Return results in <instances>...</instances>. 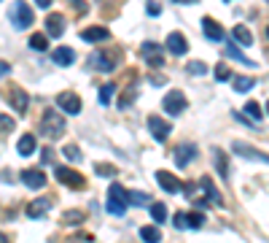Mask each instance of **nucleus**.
<instances>
[{
    "label": "nucleus",
    "instance_id": "412c9836",
    "mask_svg": "<svg viewBox=\"0 0 269 243\" xmlns=\"http://www.w3.org/2000/svg\"><path fill=\"white\" fill-rule=\"evenodd\" d=\"M81 38L86 43H100V41H108L110 38V30L108 27H86L81 33Z\"/></svg>",
    "mask_w": 269,
    "mask_h": 243
},
{
    "label": "nucleus",
    "instance_id": "f3484780",
    "mask_svg": "<svg viewBox=\"0 0 269 243\" xmlns=\"http://www.w3.org/2000/svg\"><path fill=\"white\" fill-rule=\"evenodd\" d=\"M49 208H51V198H35L27 206V216L30 219H43L46 214H49Z\"/></svg>",
    "mask_w": 269,
    "mask_h": 243
},
{
    "label": "nucleus",
    "instance_id": "c756f323",
    "mask_svg": "<svg viewBox=\"0 0 269 243\" xmlns=\"http://www.w3.org/2000/svg\"><path fill=\"white\" fill-rule=\"evenodd\" d=\"M94 173L105 176V178H113V176H118V170L113 165H108V162H94Z\"/></svg>",
    "mask_w": 269,
    "mask_h": 243
},
{
    "label": "nucleus",
    "instance_id": "58836bf2",
    "mask_svg": "<svg viewBox=\"0 0 269 243\" xmlns=\"http://www.w3.org/2000/svg\"><path fill=\"white\" fill-rule=\"evenodd\" d=\"M134 95H138V89H134V87H129V89H126L121 98H118V108H126V106H129L132 100H134Z\"/></svg>",
    "mask_w": 269,
    "mask_h": 243
},
{
    "label": "nucleus",
    "instance_id": "1a4fd4ad",
    "mask_svg": "<svg viewBox=\"0 0 269 243\" xmlns=\"http://www.w3.org/2000/svg\"><path fill=\"white\" fill-rule=\"evenodd\" d=\"M46 173L43 170H38V168H27V170H22V184L27 186V189H43L46 186Z\"/></svg>",
    "mask_w": 269,
    "mask_h": 243
},
{
    "label": "nucleus",
    "instance_id": "423d86ee",
    "mask_svg": "<svg viewBox=\"0 0 269 243\" xmlns=\"http://www.w3.org/2000/svg\"><path fill=\"white\" fill-rule=\"evenodd\" d=\"M54 176H57V181L59 184H65V186H70V189H84V176L78 173V170H73V168H65V165H59V168H54Z\"/></svg>",
    "mask_w": 269,
    "mask_h": 243
},
{
    "label": "nucleus",
    "instance_id": "a18cd8bd",
    "mask_svg": "<svg viewBox=\"0 0 269 243\" xmlns=\"http://www.w3.org/2000/svg\"><path fill=\"white\" fill-rule=\"evenodd\" d=\"M33 3L38 6V9H49V6L54 3V0H33Z\"/></svg>",
    "mask_w": 269,
    "mask_h": 243
},
{
    "label": "nucleus",
    "instance_id": "09e8293b",
    "mask_svg": "<svg viewBox=\"0 0 269 243\" xmlns=\"http://www.w3.org/2000/svg\"><path fill=\"white\" fill-rule=\"evenodd\" d=\"M266 114H269V100H266Z\"/></svg>",
    "mask_w": 269,
    "mask_h": 243
},
{
    "label": "nucleus",
    "instance_id": "c03bdc74",
    "mask_svg": "<svg viewBox=\"0 0 269 243\" xmlns=\"http://www.w3.org/2000/svg\"><path fill=\"white\" fill-rule=\"evenodd\" d=\"M0 122H3V132H11V130H14V122H11L6 114H3V119H0Z\"/></svg>",
    "mask_w": 269,
    "mask_h": 243
},
{
    "label": "nucleus",
    "instance_id": "a211bd4d",
    "mask_svg": "<svg viewBox=\"0 0 269 243\" xmlns=\"http://www.w3.org/2000/svg\"><path fill=\"white\" fill-rule=\"evenodd\" d=\"M51 60H54V65L68 68V65H73V62H76V52L70 49V46H57L54 54H51Z\"/></svg>",
    "mask_w": 269,
    "mask_h": 243
},
{
    "label": "nucleus",
    "instance_id": "dca6fc26",
    "mask_svg": "<svg viewBox=\"0 0 269 243\" xmlns=\"http://www.w3.org/2000/svg\"><path fill=\"white\" fill-rule=\"evenodd\" d=\"M194 157H196V146L194 143H180L175 149V165L178 168H188L194 162Z\"/></svg>",
    "mask_w": 269,
    "mask_h": 243
},
{
    "label": "nucleus",
    "instance_id": "f03ea898",
    "mask_svg": "<svg viewBox=\"0 0 269 243\" xmlns=\"http://www.w3.org/2000/svg\"><path fill=\"white\" fill-rule=\"evenodd\" d=\"M9 22L17 30H27L33 25V9H30L25 0H14L11 9H9Z\"/></svg>",
    "mask_w": 269,
    "mask_h": 243
},
{
    "label": "nucleus",
    "instance_id": "7c9ffc66",
    "mask_svg": "<svg viewBox=\"0 0 269 243\" xmlns=\"http://www.w3.org/2000/svg\"><path fill=\"white\" fill-rule=\"evenodd\" d=\"M245 111H248V116L253 122H261V116H264V111H261V106L256 103V100H248V106H245Z\"/></svg>",
    "mask_w": 269,
    "mask_h": 243
},
{
    "label": "nucleus",
    "instance_id": "f704fd0d",
    "mask_svg": "<svg viewBox=\"0 0 269 243\" xmlns=\"http://www.w3.org/2000/svg\"><path fill=\"white\" fill-rule=\"evenodd\" d=\"M172 227H175V230H188V214L178 211V214L172 216Z\"/></svg>",
    "mask_w": 269,
    "mask_h": 243
},
{
    "label": "nucleus",
    "instance_id": "b1692460",
    "mask_svg": "<svg viewBox=\"0 0 269 243\" xmlns=\"http://www.w3.org/2000/svg\"><path fill=\"white\" fill-rule=\"evenodd\" d=\"M27 46H30L33 52H46V49H49V35L33 33V35H30V41H27Z\"/></svg>",
    "mask_w": 269,
    "mask_h": 243
},
{
    "label": "nucleus",
    "instance_id": "6e6552de",
    "mask_svg": "<svg viewBox=\"0 0 269 243\" xmlns=\"http://www.w3.org/2000/svg\"><path fill=\"white\" fill-rule=\"evenodd\" d=\"M232 152H237L240 157H245V160H256V162H266V165H269V154L258 152L256 146L242 143V140H234V143H232Z\"/></svg>",
    "mask_w": 269,
    "mask_h": 243
},
{
    "label": "nucleus",
    "instance_id": "ea45409f",
    "mask_svg": "<svg viewBox=\"0 0 269 243\" xmlns=\"http://www.w3.org/2000/svg\"><path fill=\"white\" fill-rule=\"evenodd\" d=\"M62 154H65L70 162H81V149H78V146H65V152H62Z\"/></svg>",
    "mask_w": 269,
    "mask_h": 243
},
{
    "label": "nucleus",
    "instance_id": "c9c22d12",
    "mask_svg": "<svg viewBox=\"0 0 269 243\" xmlns=\"http://www.w3.org/2000/svg\"><path fill=\"white\" fill-rule=\"evenodd\" d=\"M188 73H191V76H205V73H208V65L199 62V60H194V62H188Z\"/></svg>",
    "mask_w": 269,
    "mask_h": 243
},
{
    "label": "nucleus",
    "instance_id": "aec40b11",
    "mask_svg": "<svg viewBox=\"0 0 269 243\" xmlns=\"http://www.w3.org/2000/svg\"><path fill=\"white\" fill-rule=\"evenodd\" d=\"M35 149H38V140H35L33 132H27V135H22V138H19L17 154H19V157H33V154H35Z\"/></svg>",
    "mask_w": 269,
    "mask_h": 243
},
{
    "label": "nucleus",
    "instance_id": "49530a36",
    "mask_svg": "<svg viewBox=\"0 0 269 243\" xmlns=\"http://www.w3.org/2000/svg\"><path fill=\"white\" fill-rule=\"evenodd\" d=\"M0 73H3V76L11 73V65H9V62H0Z\"/></svg>",
    "mask_w": 269,
    "mask_h": 243
},
{
    "label": "nucleus",
    "instance_id": "f257e3e1",
    "mask_svg": "<svg viewBox=\"0 0 269 243\" xmlns=\"http://www.w3.org/2000/svg\"><path fill=\"white\" fill-rule=\"evenodd\" d=\"M126 206H129V200H126V189H124L121 184H110V189H108V203H105L108 214L121 219V216L126 214Z\"/></svg>",
    "mask_w": 269,
    "mask_h": 243
},
{
    "label": "nucleus",
    "instance_id": "37998d69",
    "mask_svg": "<svg viewBox=\"0 0 269 243\" xmlns=\"http://www.w3.org/2000/svg\"><path fill=\"white\" fill-rule=\"evenodd\" d=\"M70 6H73L78 14H86V0H70Z\"/></svg>",
    "mask_w": 269,
    "mask_h": 243
},
{
    "label": "nucleus",
    "instance_id": "79ce46f5",
    "mask_svg": "<svg viewBox=\"0 0 269 243\" xmlns=\"http://www.w3.org/2000/svg\"><path fill=\"white\" fill-rule=\"evenodd\" d=\"M51 160H54V149H43V152H41V162H43V165H49Z\"/></svg>",
    "mask_w": 269,
    "mask_h": 243
},
{
    "label": "nucleus",
    "instance_id": "f8f14e48",
    "mask_svg": "<svg viewBox=\"0 0 269 243\" xmlns=\"http://www.w3.org/2000/svg\"><path fill=\"white\" fill-rule=\"evenodd\" d=\"M164 46H167V52L175 54V57H183V54L188 52V41L183 38V33H170L167 41H164Z\"/></svg>",
    "mask_w": 269,
    "mask_h": 243
},
{
    "label": "nucleus",
    "instance_id": "7ed1b4c3",
    "mask_svg": "<svg viewBox=\"0 0 269 243\" xmlns=\"http://www.w3.org/2000/svg\"><path fill=\"white\" fill-rule=\"evenodd\" d=\"M41 132H43V135H49V138L65 135V119H62V114L54 111V108H46L43 119H41Z\"/></svg>",
    "mask_w": 269,
    "mask_h": 243
},
{
    "label": "nucleus",
    "instance_id": "72a5a7b5",
    "mask_svg": "<svg viewBox=\"0 0 269 243\" xmlns=\"http://www.w3.org/2000/svg\"><path fill=\"white\" fill-rule=\"evenodd\" d=\"M213 73H216V81H229V78H232V70H229L226 62L216 65V70H213Z\"/></svg>",
    "mask_w": 269,
    "mask_h": 243
},
{
    "label": "nucleus",
    "instance_id": "603ef678",
    "mask_svg": "<svg viewBox=\"0 0 269 243\" xmlns=\"http://www.w3.org/2000/svg\"><path fill=\"white\" fill-rule=\"evenodd\" d=\"M266 3H269V0H266Z\"/></svg>",
    "mask_w": 269,
    "mask_h": 243
},
{
    "label": "nucleus",
    "instance_id": "8fccbe9b",
    "mask_svg": "<svg viewBox=\"0 0 269 243\" xmlns=\"http://www.w3.org/2000/svg\"><path fill=\"white\" fill-rule=\"evenodd\" d=\"M266 38H269V27H266Z\"/></svg>",
    "mask_w": 269,
    "mask_h": 243
},
{
    "label": "nucleus",
    "instance_id": "2f4dec72",
    "mask_svg": "<svg viewBox=\"0 0 269 243\" xmlns=\"http://www.w3.org/2000/svg\"><path fill=\"white\" fill-rule=\"evenodd\" d=\"M129 206H148V195L146 192H126Z\"/></svg>",
    "mask_w": 269,
    "mask_h": 243
},
{
    "label": "nucleus",
    "instance_id": "20e7f679",
    "mask_svg": "<svg viewBox=\"0 0 269 243\" xmlns=\"http://www.w3.org/2000/svg\"><path fill=\"white\" fill-rule=\"evenodd\" d=\"M162 106H164V111H167L170 116H178V114H183L186 108H188V100H186V95H183V92H178V89H170L167 95H164Z\"/></svg>",
    "mask_w": 269,
    "mask_h": 243
},
{
    "label": "nucleus",
    "instance_id": "39448f33",
    "mask_svg": "<svg viewBox=\"0 0 269 243\" xmlns=\"http://www.w3.org/2000/svg\"><path fill=\"white\" fill-rule=\"evenodd\" d=\"M140 57H143L151 68H164V46L154 43V41H146L140 46Z\"/></svg>",
    "mask_w": 269,
    "mask_h": 243
},
{
    "label": "nucleus",
    "instance_id": "4468645a",
    "mask_svg": "<svg viewBox=\"0 0 269 243\" xmlns=\"http://www.w3.org/2000/svg\"><path fill=\"white\" fill-rule=\"evenodd\" d=\"M202 33H205V38H210V41H216V43H221V41L226 38L224 27H221L213 17H205V19H202Z\"/></svg>",
    "mask_w": 269,
    "mask_h": 243
},
{
    "label": "nucleus",
    "instance_id": "ddd939ff",
    "mask_svg": "<svg viewBox=\"0 0 269 243\" xmlns=\"http://www.w3.org/2000/svg\"><path fill=\"white\" fill-rule=\"evenodd\" d=\"M156 181H159V186H162L164 192H170V195H175V192L183 189L180 178H178V176H172L170 170H159V173H156Z\"/></svg>",
    "mask_w": 269,
    "mask_h": 243
},
{
    "label": "nucleus",
    "instance_id": "9d476101",
    "mask_svg": "<svg viewBox=\"0 0 269 243\" xmlns=\"http://www.w3.org/2000/svg\"><path fill=\"white\" fill-rule=\"evenodd\" d=\"M148 130H151V135L159 140V143H164V140L170 138V132H172L170 122H164L162 116H148Z\"/></svg>",
    "mask_w": 269,
    "mask_h": 243
},
{
    "label": "nucleus",
    "instance_id": "e433bc0d",
    "mask_svg": "<svg viewBox=\"0 0 269 243\" xmlns=\"http://www.w3.org/2000/svg\"><path fill=\"white\" fill-rule=\"evenodd\" d=\"M62 222H65V224H81L84 214H81V211H68V214L62 216Z\"/></svg>",
    "mask_w": 269,
    "mask_h": 243
},
{
    "label": "nucleus",
    "instance_id": "2eb2a0df",
    "mask_svg": "<svg viewBox=\"0 0 269 243\" xmlns=\"http://www.w3.org/2000/svg\"><path fill=\"white\" fill-rule=\"evenodd\" d=\"M9 106L14 108V111H19V114H27V106H30L27 92L19 89V87H11V92H9Z\"/></svg>",
    "mask_w": 269,
    "mask_h": 243
},
{
    "label": "nucleus",
    "instance_id": "a878e982",
    "mask_svg": "<svg viewBox=\"0 0 269 243\" xmlns=\"http://www.w3.org/2000/svg\"><path fill=\"white\" fill-rule=\"evenodd\" d=\"M140 238L146 243H156V240H162V230L154 224H146V227H140Z\"/></svg>",
    "mask_w": 269,
    "mask_h": 243
},
{
    "label": "nucleus",
    "instance_id": "393cba45",
    "mask_svg": "<svg viewBox=\"0 0 269 243\" xmlns=\"http://www.w3.org/2000/svg\"><path fill=\"white\" fill-rule=\"evenodd\" d=\"M232 35H234V41H240L242 46H253V33L245 25H237L234 30H232Z\"/></svg>",
    "mask_w": 269,
    "mask_h": 243
},
{
    "label": "nucleus",
    "instance_id": "0eeeda50",
    "mask_svg": "<svg viewBox=\"0 0 269 243\" xmlns=\"http://www.w3.org/2000/svg\"><path fill=\"white\" fill-rule=\"evenodd\" d=\"M57 108L70 114V116H78L81 114V98H78L76 92H59L57 95Z\"/></svg>",
    "mask_w": 269,
    "mask_h": 243
},
{
    "label": "nucleus",
    "instance_id": "4be33fe9",
    "mask_svg": "<svg viewBox=\"0 0 269 243\" xmlns=\"http://www.w3.org/2000/svg\"><path fill=\"white\" fill-rule=\"evenodd\" d=\"M199 184H202V189H205V195H208V200L213 203V206H216V208H224V198H221V192L216 189V184H213L208 176H205Z\"/></svg>",
    "mask_w": 269,
    "mask_h": 243
},
{
    "label": "nucleus",
    "instance_id": "de8ad7c7",
    "mask_svg": "<svg viewBox=\"0 0 269 243\" xmlns=\"http://www.w3.org/2000/svg\"><path fill=\"white\" fill-rule=\"evenodd\" d=\"M178 3H186V6H194L196 0H178Z\"/></svg>",
    "mask_w": 269,
    "mask_h": 243
},
{
    "label": "nucleus",
    "instance_id": "cd10ccee",
    "mask_svg": "<svg viewBox=\"0 0 269 243\" xmlns=\"http://www.w3.org/2000/svg\"><path fill=\"white\" fill-rule=\"evenodd\" d=\"M148 208H151V219H154L156 224L167 222V206H164V203H151Z\"/></svg>",
    "mask_w": 269,
    "mask_h": 243
},
{
    "label": "nucleus",
    "instance_id": "c85d7f7f",
    "mask_svg": "<svg viewBox=\"0 0 269 243\" xmlns=\"http://www.w3.org/2000/svg\"><path fill=\"white\" fill-rule=\"evenodd\" d=\"M253 87H256V78H250V76H237L234 78V92H250Z\"/></svg>",
    "mask_w": 269,
    "mask_h": 243
},
{
    "label": "nucleus",
    "instance_id": "4c0bfd02",
    "mask_svg": "<svg viewBox=\"0 0 269 243\" xmlns=\"http://www.w3.org/2000/svg\"><path fill=\"white\" fill-rule=\"evenodd\" d=\"M113 92H116L113 84H105V87L100 89V103H102V106H108V103H110V98H113Z\"/></svg>",
    "mask_w": 269,
    "mask_h": 243
},
{
    "label": "nucleus",
    "instance_id": "3c124183",
    "mask_svg": "<svg viewBox=\"0 0 269 243\" xmlns=\"http://www.w3.org/2000/svg\"><path fill=\"white\" fill-rule=\"evenodd\" d=\"M226 3H229V0H226Z\"/></svg>",
    "mask_w": 269,
    "mask_h": 243
},
{
    "label": "nucleus",
    "instance_id": "6ab92c4d",
    "mask_svg": "<svg viewBox=\"0 0 269 243\" xmlns=\"http://www.w3.org/2000/svg\"><path fill=\"white\" fill-rule=\"evenodd\" d=\"M46 33L51 38H62V33H65V17L62 14H49L46 17Z\"/></svg>",
    "mask_w": 269,
    "mask_h": 243
},
{
    "label": "nucleus",
    "instance_id": "473e14b6",
    "mask_svg": "<svg viewBox=\"0 0 269 243\" xmlns=\"http://www.w3.org/2000/svg\"><path fill=\"white\" fill-rule=\"evenodd\" d=\"M202 224H205V214H199V211H191V214H188V230H199Z\"/></svg>",
    "mask_w": 269,
    "mask_h": 243
},
{
    "label": "nucleus",
    "instance_id": "a19ab883",
    "mask_svg": "<svg viewBox=\"0 0 269 243\" xmlns=\"http://www.w3.org/2000/svg\"><path fill=\"white\" fill-rule=\"evenodd\" d=\"M146 11H148V14H151V17H159V14H162V9H159V3H154V0H148Z\"/></svg>",
    "mask_w": 269,
    "mask_h": 243
},
{
    "label": "nucleus",
    "instance_id": "5701e85b",
    "mask_svg": "<svg viewBox=\"0 0 269 243\" xmlns=\"http://www.w3.org/2000/svg\"><path fill=\"white\" fill-rule=\"evenodd\" d=\"M224 49H226V57H232V60H237V62H242L245 68H256V62L245 57V54H242L240 49H237V46H234L232 41H226V46H224Z\"/></svg>",
    "mask_w": 269,
    "mask_h": 243
},
{
    "label": "nucleus",
    "instance_id": "bb28decb",
    "mask_svg": "<svg viewBox=\"0 0 269 243\" xmlns=\"http://www.w3.org/2000/svg\"><path fill=\"white\" fill-rule=\"evenodd\" d=\"M213 160H216V168H218L221 178H226V176H229V162H226V154L221 152V149H213Z\"/></svg>",
    "mask_w": 269,
    "mask_h": 243
},
{
    "label": "nucleus",
    "instance_id": "9b49d317",
    "mask_svg": "<svg viewBox=\"0 0 269 243\" xmlns=\"http://www.w3.org/2000/svg\"><path fill=\"white\" fill-rule=\"evenodd\" d=\"M116 62H118V54L116 52H97L92 57V65H97V70H102V73H110V70H116Z\"/></svg>",
    "mask_w": 269,
    "mask_h": 243
}]
</instances>
